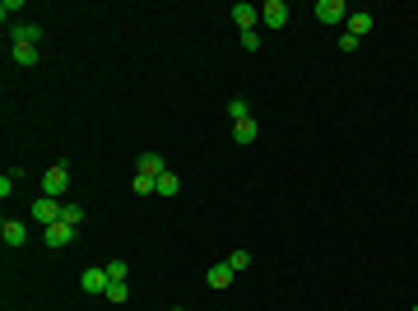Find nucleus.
I'll list each match as a JSON object with an SVG mask.
<instances>
[{"label":"nucleus","mask_w":418,"mask_h":311,"mask_svg":"<svg viewBox=\"0 0 418 311\" xmlns=\"http://www.w3.org/2000/svg\"><path fill=\"white\" fill-rule=\"evenodd\" d=\"M42 242H47V246H56V251H60V246H70V242H75V228H70V223H52Z\"/></svg>","instance_id":"9"},{"label":"nucleus","mask_w":418,"mask_h":311,"mask_svg":"<svg viewBox=\"0 0 418 311\" xmlns=\"http://www.w3.org/2000/svg\"><path fill=\"white\" fill-rule=\"evenodd\" d=\"M33 218H38V223H47V228H52V223H60V200H52V195L33 200Z\"/></svg>","instance_id":"3"},{"label":"nucleus","mask_w":418,"mask_h":311,"mask_svg":"<svg viewBox=\"0 0 418 311\" xmlns=\"http://www.w3.org/2000/svg\"><path fill=\"white\" fill-rule=\"evenodd\" d=\"M232 23H237L242 33H251V28L261 23V10H256V5H247V0H237V5H232Z\"/></svg>","instance_id":"4"},{"label":"nucleus","mask_w":418,"mask_h":311,"mask_svg":"<svg viewBox=\"0 0 418 311\" xmlns=\"http://www.w3.org/2000/svg\"><path fill=\"white\" fill-rule=\"evenodd\" d=\"M60 223L79 228V223H84V205H60Z\"/></svg>","instance_id":"16"},{"label":"nucleus","mask_w":418,"mask_h":311,"mask_svg":"<svg viewBox=\"0 0 418 311\" xmlns=\"http://www.w3.org/2000/svg\"><path fill=\"white\" fill-rule=\"evenodd\" d=\"M251 139H256V117L232 121V144H251Z\"/></svg>","instance_id":"14"},{"label":"nucleus","mask_w":418,"mask_h":311,"mask_svg":"<svg viewBox=\"0 0 418 311\" xmlns=\"http://www.w3.org/2000/svg\"><path fill=\"white\" fill-rule=\"evenodd\" d=\"M177 191H182V176H177V172L158 176V195H177Z\"/></svg>","instance_id":"17"},{"label":"nucleus","mask_w":418,"mask_h":311,"mask_svg":"<svg viewBox=\"0 0 418 311\" xmlns=\"http://www.w3.org/2000/svg\"><path fill=\"white\" fill-rule=\"evenodd\" d=\"M131 186H135V195H158V181H153V176H140V172H135Z\"/></svg>","instance_id":"18"},{"label":"nucleus","mask_w":418,"mask_h":311,"mask_svg":"<svg viewBox=\"0 0 418 311\" xmlns=\"http://www.w3.org/2000/svg\"><path fill=\"white\" fill-rule=\"evenodd\" d=\"M172 311H186V307H172Z\"/></svg>","instance_id":"23"},{"label":"nucleus","mask_w":418,"mask_h":311,"mask_svg":"<svg viewBox=\"0 0 418 311\" xmlns=\"http://www.w3.org/2000/svg\"><path fill=\"white\" fill-rule=\"evenodd\" d=\"M261 42H265V38H261V28H251V33H242V47H247V51H256Z\"/></svg>","instance_id":"20"},{"label":"nucleus","mask_w":418,"mask_h":311,"mask_svg":"<svg viewBox=\"0 0 418 311\" xmlns=\"http://www.w3.org/2000/svg\"><path fill=\"white\" fill-rule=\"evenodd\" d=\"M414 311H418V307H414Z\"/></svg>","instance_id":"24"},{"label":"nucleus","mask_w":418,"mask_h":311,"mask_svg":"<svg viewBox=\"0 0 418 311\" xmlns=\"http://www.w3.org/2000/svg\"><path fill=\"white\" fill-rule=\"evenodd\" d=\"M102 297H107V302H116V307H121V302H126V297H131V288H126V279H112V284H107V292H102Z\"/></svg>","instance_id":"15"},{"label":"nucleus","mask_w":418,"mask_h":311,"mask_svg":"<svg viewBox=\"0 0 418 311\" xmlns=\"http://www.w3.org/2000/svg\"><path fill=\"white\" fill-rule=\"evenodd\" d=\"M10 56H14V65H38V47L33 42H10Z\"/></svg>","instance_id":"10"},{"label":"nucleus","mask_w":418,"mask_h":311,"mask_svg":"<svg viewBox=\"0 0 418 311\" xmlns=\"http://www.w3.org/2000/svg\"><path fill=\"white\" fill-rule=\"evenodd\" d=\"M10 42H33V47H38L42 42V23H28V19L10 23Z\"/></svg>","instance_id":"8"},{"label":"nucleus","mask_w":418,"mask_h":311,"mask_svg":"<svg viewBox=\"0 0 418 311\" xmlns=\"http://www.w3.org/2000/svg\"><path fill=\"white\" fill-rule=\"evenodd\" d=\"M228 265H232V270H247V265H251V251H232Z\"/></svg>","instance_id":"21"},{"label":"nucleus","mask_w":418,"mask_h":311,"mask_svg":"<svg viewBox=\"0 0 418 311\" xmlns=\"http://www.w3.org/2000/svg\"><path fill=\"white\" fill-rule=\"evenodd\" d=\"M247 117H251L247 97H232V102H228V121H247Z\"/></svg>","instance_id":"19"},{"label":"nucleus","mask_w":418,"mask_h":311,"mask_svg":"<svg viewBox=\"0 0 418 311\" xmlns=\"http://www.w3.org/2000/svg\"><path fill=\"white\" fill-rule=\"evenodd\" d=\"M316 19L321 23H344L349 10H344V0H316Z\"/></svg>","instance_id":"5"},{"label":"nucleus","mask_w":418,"mask_h":311,"mask_svg":"<svg viewBox=\"0 0 418 311\" xmlns=\"http://www.w3.org/2000/svg\"><path fill=\"white\" fill-rule=\"evenodd\" d=\"M65 191H70V168H65V163H52V168L42 172V195L60 200Z\"/></svg>","instance_id":"1"},{"label":"nucleus","mask_w":418,"mask_h":311,"mask_svg":"<svg viewBox=\"0 0 418 311\" xmlns=\"http://www.w3.org/2000/svg\"><path fill=\"white\" fill-rule=\"evenodd\" d=\"M288 14H293L288 0H265V5H261V23H265V28H284Z\"/></svg>","instance_id":"2"},{"label":"nucleus","mask_w":418,"mask_h":311,"mask_svg":"<svg viewBox=\"0 0 418 311\" xmlns=\"http://www.w3.org/2000/svg\"><path fill=\"white\" fill-rule=\"evenodd\" d=\"M135 172H140V176H153V181H158V176L168 172V163H163V158H158V154L149 149V154H140V158H135Z\"/></svg>","instance_id":"6"},{"label":"nucleus","mask_w":418,"mask_h":311,"mask_svg":"<svg viewBox=\"0 0 418 311\" xmlns=\"http://www.w3.org/2000/svg\"><path fill=\"white\" fill-rule=\"evenodd\" d=\"M232 274H237V270H232L228 260H219V265H209V274H205V279H209V288H228V284H232Z\"/></svg>","instance_id":"12"},{"label":"nucleus","mask_w":418,"mask_h":311,"mask_svg":"<svg viewBox=\"0 0 418 311\" xmlns=\"http://www.w3.org/2000/svg\"><path fill=\"white\" fill-rule=\"evenodd\" d=\"M126 274H131L126 270V260H112V265H107V279H126Z\"/></svg>","instance_id":"22"},{"label":"nucleus","mask_w":418,"mask_h":311,"mask_svg":"<svg viewBox=\"0 0 418 311\" xmlns=\"http://www.w3.org/2000/svg\"><path fill=\"white\" fill-rule=\"evenodd\" d=\"M344 33H353V38L372 33V14H367V10H353V14H349V28H344Z\"/></svg>","instance_id":"13"},{"label":"nucleus","mask_w":418,"mask_h":311,"mask_svg":"<svg viewBox=\"0 0 418 311\" xmlns=\"http://www.w3.org/2000/svg\"><path fill=\"white\" fill-rule=\"evenodd\" d=\"M107 284H112V279H107V265L79 274V288H84V292H107Z\"/></svg>","instance_id":"7"},{"label":"nucleus","mask_w":418,"mask_h":311,"mask_svg":"<svg viewBox=\"0 0 418 311\" xmlns=\"http://www.w3.org/2000/svg\"><path fill=\"white\" fill-rule=\"evenodd\" d=\"M0 237H5V246H23V242H28V228H23L19 218H5V228H0Z\"/></svg>","instance_id":"11"}]
</instances>
